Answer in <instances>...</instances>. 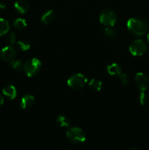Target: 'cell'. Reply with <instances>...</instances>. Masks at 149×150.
Masks as SVG:
<instances>
[{
    "mask_svg": "<svg viewBox=\"0 0 149 150\" xmlns=\"http://www.w3.org/2000/svg\"><path fill=\"white\" fill-rule=\"evenodd\" d=\"M107 71L110 76H118L121 74V67L117 63H112L107 67Z\"/></svg>",
    "mask_w": 149,
    "mask_h": 150,
    "instance_id": "12",
    "label": "cell"
},
{
    "mask_svg": "<svg viewBox=\"0 0 149 150\" xmlns=\"http://www.w3.org/2000/svg\"><path fill=\"white\" fill-rule=\"evenodd\" d=\"M5 7H6V4H4L3 1H0V9L3 10V9H4Z\"/></svg>",
    "mask_w": 149,
    "mask_h": 150,
    "instance_id": "25",
    "label": "cell"
},
{
    "mask_svg": "<svg viewBox=\"0 0 149 150\" xmlns=\"http://www.w3.org/2000/svg\"><path fill=\"white\" fill-rule=\"evenodd\" d=\"M147 40H148V41L149 42V32L148 33V35H147Z\"/></svg>",
    "mask_w": 149,
    "mask_h": 150,
    "instance_id": "26",
    "label": "cell"
},
{
    "mask_svg": "<svg viewBox=\"0 0 149 150\" xmlns=\"http://www.w3.org/2000/svg\"><path fill=\"white\" fill-rule=\"evenodd\" d=\"M67 137L70 142L74 144L83 143L86 141V133L82 129L74 127L69 129L67 132Z\"/></svg>",
    "mask_w": 149,
    "mask_h": 150,
    "instance_id": "3",
    "label": "cell"
},
{
    "mask_svg": "<svg viewBox=\"0 0 149 150\" xmlns=\"http://www.w3.org/2000/svg\"><path fill=\"white\" fill-rule=\"evenodd\" d=\"M89 86L91 89H92L94 92H99L102 89V83L100 80L93 79L89 81Z\"/></svg>",
    "mask_w": 149,
    "mask_h": 150,
    "instance_id": "14",
    "label": "cell"
},
{
    "mask_svg": "<svg viewBox=\"0 0 149 150\" xmlns=\"http://www.w3.org/2000/svg\"><path fill=\"white\" fill-rule=\"evenodd\" d=\"M87 78L83 74L77 73L72 76L67 80V84L72 89L74 90H79L83 89L87 83Z\"/></svg>",
    "mask_w": 149,
    "mask_h": 150,
    "instance_id": "4",
    "label": "cell"
},
{
    "mask_svg": "<svg viewBox=\"0 0 149 150\" xmlns=\"http://www.w3.org/2000/svg\"><path fill=\"white\" fill-rule=\"evenodd\" d=\"M22 62L20 60H14L10 62V67L13 70H16V71H19L22 69Z\"/></svg>",
    "mask_w": 149,
    "mask_h": 150,
    "instance_id": "19",
    "label": "cell"
},
{
    "mask_svg": "<svg viewBox=\"0 0 149 150\" xmlns=\"http://www.w3.org/2000/svg\"><path fill=\"white\" fill-rule=\"evenodd\" d=\"M56 122L58 123V125L62 127H70V124H71L70 120L67 117L62 115H60L57 117Z\"/></svg>",
    "mask_w": 149,
    "mask_h": 150,
    "instance_id": "16",
    "label": "cell"
},
{
    "mask_svg": "<svg viewBox=\"0 0 149 150\" xmlns=\"http://www.w3.org/2000/svg\"><path fill=\"white\" fill-rule=\"evenodd\" d=\"M148 54H149V52H148Z\"/></svg>",
    "mask_w": 149,
    "mask_h": 150,
    "instance_id": "29",
    "label": "cell"
},
{
    "mask_svg": "<svg viewBox=\"0 0 149 150\" xmlns=\"http://www.w3.org/2000/svg\"><path fill=\"white\" fill-rule=\"evenodd\" d=\"M64 150H68V149H64Z\"/></svg>",
    "mask_w": 149,
    "mask_h": 150,
    "instance_id": "28",
    "label": "cell"
},
{
    "mask_svg": "<svg viewBox=\"0 0 149 150\" xmlns=\"http://www.w3.org/2000/svg\"><path fill=\"white\" fill-rule=\"evenodd\" d=\"M135 83L140 91H145L149 87V79L143 73H137L134 78Z\"/></svg>",
    "mask_w": 149,
    "mask_h": 150,
    "instance_id": "7",
    "label": "cell"
},
{
    "mask_svg": "<svg viewBox=\"0 0 149 150\" xmlns=\"http://www.w3.org/2000/svg\"><path fill=\"white\" fill-rule=\"evenodd\" d=\"M147 51V44L143 40L137 39L132 41L129 45V51L134 56H142Z\"/></svg>",
    "mask_w": 149,
    "mask_h": 150,
    "instance_id": "6",
    "label": "cell"
},
{
    "mask_svg": "<svg viewBox=\"0 0 149 150\" xmlns=\"http://www.w3.org/2000/svg\"><path fill=\"white\" fill-rule=\"evenodd\" d=\"M13 26L18 29H24L26 26H27V23H26V21L25 19L23 18H19L15 19L13 22Z\"/></svg>",
    "mask_w": 149,
    "mask_h": 150,
    "instance_id": "17",
    "label": "cell"
},
{
    "mask_svg": "<svg viewBox=\"0 0 149 150\" xmlns=\"http://www.w3.org/2000/svg\"><path fill=\"white\" fill-rule=\"evenodd\" d=\"M16 54L15 49L11 45H8L1 50L0 58L4 62H11L15 58Z\"/></svg>",
    "mask_w": 149,
    "mask_h": 150,
    "instance_id": "8",
    "label": "cell"
},
{
    "mask_svg": "<svg viewBox=\"0 0 149 150\" xmlns=\"http://www.w3.org/2000/svg\"><path fill=\"white\" fill-rule=\"evenodd\" d=\"M41 62L38 59L33 58L27 60L23 65V71L27 76L32 77L37 74L41 69Z\"/></svg>",
    "mask_w": 149,
    "mask_h": 150,
    "instance_id": "2",
    "label": "cell"
},
{
    "mask_svg": "<svg viewBox=\"0 0 149 150\" xmlns=\"http://www.w3.org/2000/svg\"><path fill=\"white\" fill-rule=\"evenodd\" d=\"M10 24L6 19L0 18V37L3 36L8 32Z\"/></svg>",
    "mask_w": 149,
    "mask_h": 150,
    "instance_id": "15",
    "label": "cell"
},
{
    "mask_svg": "<svg viewBox=\"0 0 149 150\" xmlns=\"http://www.w3.org/2000/svg\"><path fill=\"white\" fill-rule=\"evenodd\" d=\"M130 150H140V149H137V148H133V149H131Z\"/></svg>",
    "mask_w": 149,
    "mask_h": 150,
    "instance_id": "27",
    "label": "cell"
},
{
    "mask_svg": "<svg viewBox=\"0 0 149 150\" xmlns=\"http://www.w3.org/2000/svg\"><path fill=\"white\" fill-rule=\"evenodd\" d=\"M2 93L10 99L13 100L17 96V90L13 85H7L2 89Z\"/></svg>",
    "mask_w": 149,
    "mask_h": 150,
    "instance_id": "11",
    "label": "cell"
},
{
    "mask_svg": "<svg viewBox=\"0 0 149 150\" xmlns=\"http://www.w3.org/2000/svg\"><path fill=\"white\" fill-rule=\"evenodd\" d=\"M17 46L21 51H26L30 48V44L26 40H20L17 42Z\"/></svg>",
    "mask_w": 149,
    "mask_h": 150,
    "instance_id": "18",
    "label": "cell"
},
{
    "mask_svg": "<svg viewBox=\"0 0 149 150\" xmlns=\"http://www.w3.org/2000/svg\"><path fill=\"white\" fill-rule=\"evenodd\" d=\"M14 7L16 11L20 14H25L29 10V5L25 0H18L15 2Z\"/></svg>",
    "mask_w": 149,
    "mask_h": 150,
    "instance_id": "9",
    "label": "cell"
},
{
    "mask_svg": "<svg viewBox=\"0 0 149 150\" xmlns=\"http://www.w3.org/2000/svg\"><path fill=\"white\" fill-rule=\"evenodd\" d=\"M7 42L10 44V45H14L15 43V41H16V36L15 35V33L13 32H11L7 36Z\"/></svg>",
    "mask_w": 149,
    "mask_h": 150,
    "instance_id": "22",
    "label": "cell"
},
{
    "mask_svg": "<svg viewBox=\"0 0 149 150\" xmlns=\"http://www.w3.org/2000/svg\"><path fill=\"white\" fill-rule=\"evenodd\" d=\"M116 14L111 10H103L99 16V21L106 27H112L116 23Z\"/></svg>",
    "mask_w": 149,
    "mask_h": 150,
    "instance_id": "5",
    "label": "cell"
},
{
    "mask_svg": "<svg viewBox=\"0 0 149 150\" xmlns=\"http://www.w3.org/2000/svg\"><path fill=\"white\" fill-rule=\"evenodd\" d=\"M120 81H121V83L124 85H127L129 82V79L128 76L127 74H124V73H121L119 76Z\"/></svg>",
    "mask_w": 149,
    "mask_h": 150,
    "instance_id": "23",
    "label": "cell"
},
{
    "mask_svg": "<svg viewBox=\"0 0 149 150\" xmlns=\"http://www.w3.org/2000/svg\"><path fill=\"white\" fill-rule=\"evenodd\" d=\"M3 103H4V98H3L2 95L0 94V108H1V105H3Z\"/></svg>",
    "mask_w": 149,
    "mask_h": 150,
    "instance_id": "24",
    "label": "cell"
},
{
    "mask_svg": "<svg viewBox=\"0 0 149 150\" xmlns=\"http://www.w3.org/2000/svg\"><path fill=\"white\" fill-rule=\"evenodd\" d=\"M34 103V98L31 95H26L22 98L20 100V106L23 109H28L32 107Z\"/></svg>",
    "mask_w": 149,
    "mask_h": 150,
    "instance_id": "10",
    "label": "cell"
},
{
    "mask_svg": "<svg viewBox=\"0 0 149 150\" xmlns=\"http://www.w3.org/2000/svg\"><path fill=\"white\" fill-rule=\"evenodd\" d=\"M55 19V13L52 10H48V11L45 12L43 15H42L41 20L45 24H51L53 23Z\"/></svg>",
    "mask_w": 149,
    "mask_h": 150,
    "instance_id": "13",
    "label": "cell"
},
{
    "mask_svg": "<svg viewBox=\"0 0 149 150\" xmlns=\"http://www.w3.org/2000/svg\"><path fill=\"white\" fill-rule=\"evenodd\" d=\"M139 100L141 105H145L147 103L148 100V96L147 94L145 93V91H141L139 96Z\"/></svg>",
    "mask_w": 149,
    "mask_h": 150,
    "instance_id": "21",
    "label": "cell"
},
{
    "mask_svg": "<svg viewBox=\"0 0 149 150\" xmlns=\"http://www.w3.org/2000/svg\"><path fill=\"white\" fill-rule=\"evenodd\" d=\"M104 35L109 38H113L116 36V32L111 27H106L103 30Z\"/></svg>",
    "mask_w": 149,
    "mask_h": 150,
    "instance_id": "20",
    "label": "cell"
},
{
    "mask_svg": "<svg viewBox=\"0 0 149 150\" xmlns=\"http://www.w3.org/2000/svg\"><path fill=\"white\" fill-rule=\"evenodd\" d=\"M129 31L136 37L144 35L148 31V25L144 20L137 18H131L127 21Z\"/></svg>",
    "mask_w": 149,
    "mask_h": 150,
    "instance_id": "1",
    "label": "cell"
}]
</instances>
